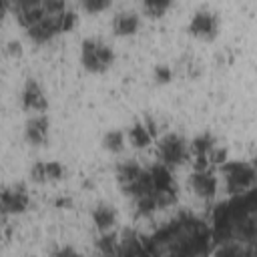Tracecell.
Returning <instances> with one entry per match:
<instances>
[{
    "label": "cell",
    "instance_id": "obj_1",
    "mask_svg": "<svg viewBox=\"0 0 257 257\" xmlns=\"http://www.w3.org/2000/svg\"><path fill=\"white\" fill-rule=\"evenodd\" d=\"M114 62V50L102 38L90 36L80 44V64L88 72H104Z\"/></svg>",
    "mask_w": 257,
    "mask_h": 257
},
{
    "label": "cell",
    "instance_id": "obj_2",
    "mask_svg": "<svg viewBox=\"0 0 257 257\" xmlns=\"http://www.w3.org/2000/svg\"><path fill=\"white\" fill-rule=\"evenodd\" d=\"M223 179H225V189L229 195H241L251 191L255 185V165L251 161H225L221 167Z\"/></svg>",
    "mask_w": 257,
    "mask_h": 257
},
{
    "label": "cell",
    "instance_id": "obj_3",
    "mask_svg": "<svg viewBox=\"0 0 257 257\" xmlns=\"http://www.w3.org/2000/svg\"><path fill=\"white\" fill-rule=\"evenodd\" d=\"M157 157H159L157 163L173 171L175 167H181L189 159V143L177 133H167L157 143Z\"/></svg>",
    "mask_w": 257,
    "mask_h": 257
},
{
    "label": "cell",
    "instance_id": "obj_4",
    "mask_svg": "<svg viewBox=\"0 0 257 257\" xmlns=\"http://www.w3.org/2000/svg\"><path fill=\"white\" fill-rule=\"evenodd\" d=\"M219 14L211 8H199L191 14L189 18V24H187V30L191 36L195 38H201V40H213L219 32Z\"/></svg>",
    "mask_w": 257,
    "mask_h": 257
},
{
    "label": "cell",
    "instance_id": "obj_5",
    "mask_svg": "<svg viewBox=\"0 0 257 257\" xmlns=\"http://www.w3.org/2000/svg\"><path fill=\"white\" fill-rule=\"evenodd\" d=\"M30 205V195L28 189L20 183L4 185L0 187V215H20L28 209Z\"/></svg>",
    "mask_w": 257,
    "mask_h": 257
},
{
    "label": "cell",
    "instance_id": "obj_6",
    "mask_svg": "<svg viewBox=\"0 0 257 257\" xmlns=\"http://www.w3.org/2000/svg\"><path fill=\"white\" fill-rule=\"evenodd\" d=\"M20 102H22V108L28 110L30 114H40V112H46V108H48V98H46L40 82L34 78H28L24 82L22 92H20Z\"/></svg>",
    "mask_w": 257,
    "mask_h": 257
},
{
    "label": "cell",
    "instance_id": "obj_7",
    "mask_svg": "<svg viewBox=\"0 0 257 257\" xmlns=\"http://www.w3.org/2000/svg\"><path fill=\"white\" fill-rule=\"evenodd\" d=\"M159 126H157V122H155V118H151V116H145V118H141V120H137V122H133L128 128H126V141L135 147V149H147L155 139H157V131Z\"/></svg>",
    "mask_w": 257,
    "mask_h": 257
},
{
    "label": "cell",
    "instance_id": "obj_8",
    "mask_svg": "<svg viewBox=\"0 0 257 257\" xmlns=\"http://www.w3.org/2000/svg\"><path fill=\"white\" fill-rule=\"evenodd\" d=\"M189 187L193 189V193L199 199H205V201L213 199L217 193V187H219L215 169H195L189 175Z\"/></svg>",
    "mask_w": 257,
    "mask_h": 257
},
{
    "label": "cell",
    "instance_id": "obj_9",
    "mask_svg": "<svg viewBox=\"0 0 257 257\" xmlns=\"http://www.w3.org/2000/svg\"><path fill=\"white\" fill-rule=\"evenodd\" d=\"M48 133H50V120H48V116L44 112L30 114L28 120L24 122V139L32 147L44 145L46 139H48Z\"/></svg>",
    "mask_w": 257,
    "mask_h": 257
},
{
    "label": "cell",
    "instance_id": "obj_10",
    "mask_svg": "<svg viewBox=\"0 0 257 257\" xmlns=\"http://www.w3.org/2000/svg\"><path fill=\"white\" fill-rule=\"evenodd\" d=\"M66 175V167L58 161H36L30 167V179L34 183H56Z\"/></svg>",
    "mask_w": 257,
    "mask_h": 257
},
{
    "label": "cell",
    "instance_id": "obj_11",
    "mask_svg": "<svg viewBox=\"0 0 257 257\" xmlns=\"http://www.w3.org/2000/svg\"><path fill=\"white\" fill-rule=\"evenodd\" d=\"M90 217H92V225L96 227V231L106 233V231H112L116 223V209L108 203H96L90 211Z\"/></svg>",
    "mask_w": 257,
    "mask_h": 257
},
{
    "label": "cell",
    "instance_id": "obj_12",
    "mask_svg": "<svg viewBox=\"0 0 257 257\" xmlns=\"http://www.w3.org/2000/svg\"><path fill=\"white\" fill-rule=\"evenodd\" d=\"M139 24H141V20H139V14L135 10H120L112 18V30L118 36H131V34H135L139 30Z\"/></svg>",
    "mask_w": 257,
    "mask_h": 257
},
{
    "label": "cell",
    "instance_id": "obj_13",
    "mask_svg": "<svg viewBox=\"0 0 257 257\" xmlns=\"http://www.w3.org/2000/svg\"><path fill=\"white\" fill-rule=\"evenodd\" d=\"M143 171H145V167H141V165H139L137 161H133V159L118 163V165H116V181H118L120 189L126 191L131 185H135V183L141 179Z\"/></svg>",
    "mask_w": 257,
    "mask_h": 257
},
{
    "label": "cell",
    "instance_id": "obj_14",
    "mask_svg": "<svg viewBox=\"0 0 257 257\" xmlns=\"http://www.w3.org/2000/svg\"><path fill=\"white\" fill-rule=\"evenodd\" d=\"M100 145H102V149L108 151V153H120V151H124V147H126V135H124V131H120V128H108V131L102 135Z\"/></svg>",
    "mask_w": 257,
    "mask_h": 257
},
{
    "label": "cell",
    "instance_id": "obj_15",
    "mask_svg": "<svg viewBox=\"0 0 257 257\" xmlns=\"http://www.w3.org/2000/svg\"><path fill=\"white\" fill-rule=\"evenodd\" d=\"M94 245L102 257H114L116 249H118V237L112 231H106V233H100V237L96 239Z\"/></svg>",
    "mask_w": 257,
    "mask_h": 257
},
{
    "label": "cell",
    "instance_id": "obj_16",
    "mask_svg": "<svg viewBox=\"0 0 257 257\" xmlns=\"http://www.w3.org/2000/svg\"><path fill=\"white\" fill-rule=\"evenodd\" d=\"M169 2H161V0H157V2H145L143 4V10L149 14V16H153V18H159V16H163L167 10H169Z\"/></svg>",
    "mask_w": 257,
    "mask_h": 257
},
{
    "label": "cell",
    "instance_id": "obj_17",
    "mask_svg": "<svg viewBox=\"0 0 257 257\" xmlns=\"http://www.w3.org/2000/svg\"><path fill=\"white\" fill-rule=\"evenodd\" d=\"M153 76H155V80H157L159 84H167V82L173 78V70H171L169 64H157Z\"/></svg>",
    "mask_w": 257,
    "mask_h": 257
},
{
    "label": "cell",
    "instance_id": "obj_18",
    "mask_svg": "<svg viewBox=\"0 0 257 257\" xmlns=\"http://www.w3.org/2000/svg\"><path fill=\"white\" fill-rule=\"evenodd\" d=\"M54 257H82V255H80L72 245H62V247L56 249Z\"/></svg>",
    "mask_w": 257,
    "mask_h": 257
},
{
    "label": "cell",
    "instance_id": "obj_19",
    "mask_svg": "<svg viewBox=\"0 0 257 257\" xmlns=\"http://www.w3.org/2000/svg\"><path fill=\"white\" fill-rule=\"evenodd\" d=\"M106 6H108L106 2H90V0L88 2H82V8L88 10V12H98V10H104Z\"/></svg>",
    "mask_w": 257,
    "mask_h": 257
},
{
    "label": "cell",
    "instance_id": "obj_20",
    "mask_svg": "<svg viewBox=\"0 0 257 257\" xmlns=\"http://www.w3.org/2000/svg\"><path fill=\"white\" fill-rule=\"evenodd\" d=\"M6 229H8V223H6V217H2V215H0V239L4 237V233H6Z\"/></svg>",
    "mask_w": 257,
    "mask_h": 257
},
{
    "label": "cell",
    "instance_id": "obj_21",
    "mask_svg": "<svg viewBox=\"0 0 257 257\" xmlns=\"http://www.w3.org/2000/svg\"><path fill=\"white\" fill-rule=\"evenodd\" d=\"M8 50L18 54V52H20V44H18V42H8Z\"/></svg>",
    "mask_w": 257,
    "mask_h": 257
}]
</instances>
